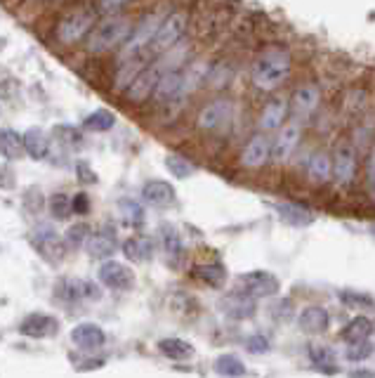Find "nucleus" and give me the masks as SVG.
<instances>
[{"label":"nucleus","mask_w":375,"mask_h":378,"mask_svg":"<svg viewBox=\"0 0 375 378\" xmlns=\"http://www.w3.org/2000/svg\"><path fill=\"white\" fill-rule=\"evenodd\" d=\"M286 116H288V99L283 97L271 99L260 114V128L265 132L278 130V128L283 126V121H286Z\"/></svg>","instance_id":"obj_25"},{"label":"nucleus","mask_w":375,"mask_h":378,"mask_svg":"<svg viewBox=\"0 0 375 378\" xmlns=\"http://www.w3.org/2000/svg\"><path fill=\"white\" fill-rule=\"evenodd\" d=\"M309 362L314 364V369H319L321 374H337V355L328 345L314 343L309 345Z\"/></svg>","instance_id":"obj_28"},{"label":"nucleus","mask_w":375,"mask_h":378,"mask_svg":"<svg viewBox=\"0 0 375 378\" xmlns=\"http://www.w3.org/2000/svg\"><path fill=\"white\" fill-rule=\"evenodd\" d=\"M165 168H168V173H173L175 178H189V175L196 173V166L189 158L182 156V154H168V156H165Z\"/></svg>","instance_id":"obj_37"},{"label":"nucleus","mask_w":375,"mask_h":378,"mask_svg":"<svg viewBox=\"0 0 375 378\" xmlns=\"http://www.w3.org/2000/svg\"><path fill=\"white\" fill-rule=\"evenodd\" d=\"M29 241H31V246L38 251V255H43V258L47 260V263H57V260H62L64 251H66L60 232H57L52 225H47V222H40V225L34 227V232L29 234Z\"/></svg>","instance_id":"obj_8"},{"label":"nucleus","mask_w":375,"mask_h":378,"mask_svg":"<svg viewBox=\"0 0 375 378\" xmlns=\"http://www.w3.org/2000/svg\"><path fill=\"white\" fill-rule=\"evenodd\" d=\"M55 296L62 303H88V300H99L101 289L93 284L90 279H80V276H62L55 284Z\"/></svg>","instance_id":"obj_7"},{"label":"nucleus","mask_w":375,"mask_h":378,"mask_svg":"<svg viewBox=\"0 0 375 378\" xmlns=\"http://www.w3.org/2000/svg\"><path fill=\"white\" fill-rule=\"evenodd\" d=\"M307 175L312 182H328L333 178V161L326 152H316L309 158V166H307Z\"/></svg>","instance_id":"obj_31"},{"label":"nucleus","mask_w":375,"mask_h":378,"mask_svg":"<svg viewBox=\"0 0 375 378\" xmlns=\"http://www.w3.org/2000/svg\"><path fill=\"white\" fill-rule=\"evenodd\" d=\"M160 73H163V67H160L158 62L147 64V67L139 69L137 76L125 85V90H123L125 102H130V104H144L147 102V99L152 97L154 88H156Z\"/></svg>","instance_id":"obj_5"},{"label":"nucleus","mask_w":375,"mask_h":378,"mask_svg":"<svg viewBox=\"0 0 375 378\" xmlns=\"http://www.w3.org/2000/svg\"><path fill=\"white\" fill-rule=\"evenodd\" d=\"M24 152L21 135L14 128H0V156L3 158H19Z\"/></svg>","instance_id":"obj_33"},{"label":"nucleus","mask_w":375,"mask_h":378,"mask_svg":"<svg viewBox=\"0 0 375 378\" xmlns=\"http://www.w3.org/2000/svg\"><path fill=\"white\" fill-rule=\"evenodd\" d=\"M347 359L350 362H366L373 355V343L368 338L354 340V343L347 345Z\"/></svg>","instance_id":"obj_40"},{"label":"nucleus","mask_w":375,"mask_h":378,"mask_svg":"<svg viewBox=\"0 0 375 378\" xmlns=\"http://www.w3.org/2000/svg\"><path fill=\"white\" fill-rule=\"evenodd\" d=\"M76 170H78V182H88V185H95L97 182V175L93 173V168L88 166L85 161H78L76 163Z\"/></svg>","instance_id":"obj_47"},{"label":"nucleus","mask_w":375,"mask_h":378,"mask_svg":"<svg viewBox=\"0 0 375 378\" xmlns=\"http://www.w3.org/2000/svg\"><path fill=\"white\" fill-rule=\"evenodd\" d=\"M160 246H163V253L170 265H178L182 260V255H184V244H182L180 232L175 230L173 225L160 227Z\"/></svg>","instance_id":"obj_27"},{"label":"nucleus","mask_w":375,"mask_h":378,"mask_svg":"<svg viewBox=\"0 0 375 378\" xmlns=\"http://www.w3.org/2000/svg\"><path fill=\"white\" fill-rule=\"evenodd\" d=\"M97 276H99V284L106 286V289H111V291H128V289H132L137 281L135 272H132L125 263L109 260V258L99 265Z\"/></svg>","instance_id":"obj_12"},{"label":"nucleus","mask_w":375,"mask_h":378,"mask_svg":"<svg viewBox=\"0 0 375 378\" xmlns=\"http://www.w3.org/2000/svg\"><path fill=\"white\" fill-rule=\"evenodd\" d=\"M278 289H281V284H278L276 274L267 272V270H253V272H245L239 276V291L253 296L255 300L276 296Z\"/></svg>","instance_id":"obj_10"},{"label":"nucleus","mask_w":375,"mask_h":378,"mask_svg":"<svg viewBox=\"0 0 375 378\" xmlns=\"http://www.w3.org/2000/svg\"><path fill=\"white\" fill-rule=\"evenodd\" d=\"M269 338L262 336V333H255V336H250L248 340H245V350H248L250 355H265L269 353Z\"/></svg>","instance_id":"obj_44"},{"label":"nucleus","mask_w":375,"mask_h":378,"mask_svg":"<svg viewBox=\"0 0 375 378\" xmlns=\"http://www.w3.org/2000/svg\"><path fill=\"white\" fill-rule=\"evenodd\" d=\"M300 135H302V130H300V123H286L281 126V130H278L274 145H271V158H274L276 163H283L291 158V154L295 152L298 142H300Z\"/></svg>","instance_id":"obj_16"},{"label":"nucleus","mask_w":375,"mask_h":378,"mask_svg":"<svg viewBox=\"0 0 375 378\" xmlns=\"http://www.w3.org/2000/svg\"><path fill=\"white\" fill-rule=\"evenodd\" d=\"M186 85H189V76L180 69H168V71L160 73L156 88H154L152 97L156 99L158 104H170L178 102V99L184 95Z\"/></svg>","instance_id":"obj_11"},{"label":"nucleus","mask_w":375,"mask_h":378,"mask_svg":"<svg viewBox=\"0 0 375 378\" xmlns=\"http://www.w3.org/2000/svg\"><path fill=\"white\" fill-rule=\"evenodd\" d=\"M135 29V21L125 14H114V17L101 19L99 24H95L85 40V50L90 55H104L109 50H116L119 45L128 40V36Z\"/></svg>","instance_id":"obj_1"},{"label":"nucleus","mask_w":375,"mask_h":378,"mask_svg":"<svg viewBox=\"0 0 375 378\" xmlns=\"http://www.w3.org/2000/svg\"><path fill=\"white\" fill-rule=\"evenodd\" d=\"M219 310L229 319H250L255 315L257 305L253 296L243 294V291H234V294H227L219 300Z\"/></svg>","instance_id":"obj_17"},{"label":"nucleus","mask_w":375,"mask_h":378,"mask_svg":"<svg viewBox=\"0 0 375 378\" xmlns=\"http://www.w3.org/2000/svg\"><path fill=\"white\" fill-rule=\"evenodd\" d=\"M57 331H60V319L52 315H43V312L26 315L19 324V333L24 338H50Z\"/></svg>","instance_id":"obj_14"},{"label":"nucleus","mask_w":375,"mask_h":378,"mask_svg":"<svg viewBox=\"0 0 375 378\" xmlns=\"http://www.w3.org/2000/svg\"><path fill=\"white\" fill-rule=\"evenodd\" d=\"M47 209H50V215L55 220H69V215H71V199L64 191H57V194H52L47 199Z\"/></svg>","instance_id":"obj_38"},{"label":"nucleus","mask_w":375,"mask_h":378,"mask_svg":"<svg viewBox=\"0 0 375 378\" xmlns=\"http://www.w3.org/2000/svg\"><path fill=\"white\" fill-rule=\"evenodd\" d=\"M184 34H186V12L175 10V12H170L163 17L156 36H154V40L149 47H152L156 55H160V52L170 50V47H175L178 43H182Z\"/></svg>","instance_id":"obj_4"},{"label":"nucleus","mask_w":375,"mask_h":378,"mask_svg":"<svg viewBox=\"0 0 375 378\" xmlns=\"http://www.w3.org/2000/svg\"><path fill=\"white\" fill-rule=\"evenodd\" d=\"M191 276L198 281H203L210 289H219L227 281V268L222 263H210V265H196L191 270Z\"/></svg>","instance_id":"obj_29"},{"label":"nucleus","mask_w":375,"mask_h":378,"mask_svg":"<svg viewBox=\"0 0 375 378\" xmlns=\"http://www.w3.org/2000/svg\"><path fill=\"white\" fill-rule=\"evenodd\" d=\"M71 213H76V215H85V213H90V199L85 191H78L76 196H71Z\"/></svg>","instance_id":"obj_45"},{"label":"nucleus","mask_w":375,"mask_h":378,"mask_svg":"<svg viewBox=\"0 0 375 378\" xmlns=\"http://www.w3.org/2000/svg\"><path fill=\"white\" fill-rule=\"evenodd\" d=\"M276 213H278V217L286 222V225L298 227V230H302V227H309L314 222V213L307 211L304 206H300V204H293V201H283V204H276Z\"/></svg>","instance_id":"obj_23"},{"label":"nucleus","mask_w":375,"mask_h":378,"mask_svg":"<svg viewBox=\"0 0 375 378\" xmlns=\"http://www.w3.org/2000/svg\"><path fill=\"white\" fill-rule=\"evenodd\" d=\"M271 158V142L267 135H253L241 152V166L262 168Z\"/></svg>","instance_id":"obj_18"},{"label":"nucleus","mask_w":375,"mask_h":378,"mask_svg":"<svg viewBox=\"0 0 375 378\" xmlns=\"http://www.w3.org/2000/svg\"><path fill=\"white\" fill-rule=\"evenodd\" d=\"M119 217H121V222L125 227H142L144 225V209H142V204L139 201H135V199H121L119 201Z\"/></svg>","instance_id":"obj_32"},{"label":"nucleus","mask_w":375,"mask_h":378,"mask_svg":"<svg viewBox=\"0 0 375 378\" xmlns=\"http://www.w3.org/2000/svg\"><path fill=\"white\" fill-rule=\"evenodd\" d=\"M337 298H340L347 307H375V298L371 294H361V291L345 289L337 294Z\"/></svg>","instance_id":"obj_39"},{"label":"nucleus","mask_w":375,"mask_h":378,"mask_svg":"<svg viewBox=\"0 0 375 378\" xmlns=\"http://www.w3.org/2000/svg\"><path fill=\"white\" fill-rule=\"evenodd\" d=\"M366 189L371 194V199H375V149L366 161Z\"/></svg>","instance_id":"obj_46"},{"label":"nucleus","mask_w":375,"mask_h":378,"mask_svg":"<svg viewBox=\"0 0 375 378\" xmlns=\"http://www.w3.org/2000/svg\"><path fill=\"white\" fill-rule=\"evenodd\" d=\"M85 253L90 258H97V260H106L111 258L116 251H119V237H116V230L111 225H104L99 230L90 232L88 239L83 244Z\"/></svg>","instance_id":"obj_13"},{"label":"nucleus","mask_w":375,"mask_h":378,"mask_svg":"<svg viewBox=\"0 0 375 378\" xmlns=\"http://www.w3.org/2000/svg\"><path fill=\"white\" fill-rule=\"evenodd\" d=\"M125 3H130V0H99V8L104 10V12H114V10L123 8Z\"/></svg>","instance_id":"obj_48"},{"label":"nucleus","mask_w":375,"mask_h":378,"mask_svg":"<svg viewBox=\"0 0 375 378\" xmlns=\"http://www.w3.org/2000/svg\"><path fill=\"white\" fill-rule=\"evenodd\" d=\"M121 251L125 253V258L130 263H149L156 253V244L152 237H144V234H135V237H128L123 241Z\"/></svg>","instance_id":"obj_20"},{"label":"nucleus","mask_w":375,"mask_h":378,"mask_svg":"<svg viewBox=\"0 0 375 378\" xmlns=\"http://www.w3.org/2000/svg\"><path fill=\"white\" fill-rule=\"evenodd\" d=\"M52 132H55V140H60L62 145H78V142L83 140L76 128H69V126H57Z\"/></svg>","instance_id":"obj_43"},{"label":"nucleus","mask_w":375,"mask_h":378,"mask_svg":"<svg viewBox=\"0 0 375 378\" xmlns=\"http://www.w3.org/2000/svg\"><path fill=\"white\" fill-rule=\"evenodd\" d=\"M291 76V55L283 50H267L253 64V78L255 88L260 90H276L286 78Z\"/></svg>","instance_id":"obj_2"},{"label":"nucleus","mask_w":375,"mask_h":378,"mask_svg":"<svg viewBox=\"0 0 375 378\" xmlns=\"http://www.w3.org/2000/svg\"><path fill=\"white\" fill-rule=\"evenodd\" d=\"M71 343L83 353H97L106 345V333L95 322H83L71 331Z\"/></svg>","instance_id":"obj_15"},{"label":"nucleus","mask_w":375,"mask_h":378,"mask_svg":"<svg viewBox=\"0 0 375 378\" xmlns=\"http://www.w3.org/2000/svg\"><path fill=\"white\" fill-rule=\"evenodd\" d=\"M215 374L217 376H245V364L239 359V355H219L215 359Z\"/></svg>","instance_id":"obj_36"},{"label":"nucleus","mask_w":375,"mask_h":378,"mask_svg":"<svg viewBox=\"0 0 375 378\" xmlns=\"http://www.w3.org/2000/svg\"><path fill=\"white\" fill-rule=\"evenodd\" d=\"M116 123V116H114V111H109V109H97V111H93V114L88 116V119L83 121V128L85 130H90V132H106V130H111Z\"/></svg>","instance_id":"obj_35"},{"label":"nucleus","mask_w":375,"mask_h":378,"mask_svg":"<svg viewBox=\"0 0 375 378\" xmlns=\"http://www.w3.org/2000/svg\"><path fill=\"white\" fill-rule=\"evenodd\" d=\"M21 142H24V152L29 154L34 161H43L50 152V137L43 128H29V130L21 135Z\"/></svg>","instance_id":"obj_24"},{"label":"nucleus","mask_w":375,"mask_h":378,"mask_svg":"<svg viewBox=\"0 0 375 378\" xmlns=\"http://www.w3.org/2000/svg\"><path fill=\"white\" fill-rule=\"evenodd\" d=\"M160 21H163V14L160 12H152V14H144L142 19L135 24V29H132V34L128 36V40L123 43V52H121V60L123 57H130V55H139V52H144V47L152 45L154 36H156Z\"/></svg>","instance_id":"obj_6"},{"label":"nucleus","mask_w":375,"mask_h":378,"mask_svg":"<svg viewBox=\"0 0 375 378\" xmlns=\"http://www.w3.org/2000/svg\"><path fill=\"white\" fill-rule=\"evenodd\" d=\"M356 173V156L352 149H340L333 161V178L337 185H350Z\"/></svg>","instance_id":"obj_26"},{"label":"nucleus","mask_w":375,"mask_h":378,"mask_svg":"<svg viewBox=\"0 0 375 378\" xmlns=\"http://www.w3.org/2000/svg\"><path fill=\"white\" fill-rule=\"evenodd\" d=\"M373 329H375L373 319L359 315V317H354V319H350V324H347V327L342 329V338H345L347 343H354V340H361V338H368V336H371Z\"/></svg>","instance_id":"obj_34"},{"label":"nucleus","mask_w":375,"mask_h":378,"mask_svg":"<svg viewBox=\"0 0 375 378\" xmlns=\"http://www.w3.org/2000/svg\"><path fill=\"white\" fill-rule=\"evenodd\" d=\"M328 324H330V315H328V310L321 305L304 307L298 317V327L302 329L304 333H309V336H319V333H324L326 329H328Z\"/></svg>","instance_id":"obj_21"},{"label":"nucleus","mask_w":375,"mask_h":378,"mask_svg":"<svg viewBox=\"0 0 375 378\" xmlns=\"http://www.w3.org/2000/svg\"><path fill=\"white\" fill-rule=\"evenodd\" d=\"M319 97L321 93L316 85H300L295 93H293L288 111H291L295 119H307V116H312L316 106H319Z\"/></svg>","instance_id":"obj_19"},{"label":"nucleus","mask_w":375,"mask_h":378,"mask_svg":"<svg viewBox=\"0 0 375 378\" xmlns=\"http://www.w3.org/2000/svg\"><path fill=\"white\" fill-rule=\"evenodd\" d=\"M142 199L152 206H170L175 201V187L165 180H149L142 187Z\"/></svg>","instance_id":"obj_22"},{"label":"nucleus","mask_w":375,"mask_h":378,"mask_svg":"<svg viewBox=\"0 0 375 378\" xmlns=\"http://www.w3.org/2000/svg\"><path fill=\"white\" fill-rule=\"evenodd\" d=\"M271 317L276 319V322H291L293 319V300L291 298H283V300H278L271 305Z\"/></svg>","instance_id":"obj_42"},{"label":"nucleus","mask_w":375,"mask_h":378,"mask_svg":"<svg viewBox=\"0 0 375 378\" xmlns=\"http://www.w3.org/2000/svg\"><path fill=\"white\" fill-rule=\"evenodd\" d=\"M95 21H97V12H95L93 8H88V5L69 10V12L57 21L55 38L60 40L62 45H76L78 40H83L85 36L90 34Z\"/></svg>","instance_id":"obj_3"},{"label":"nucleus","mask_w":375,"mask_h":378,"mask_svg":"<svg viewBox=\"0 0 375 378\" xmlns=\"http://www.w3.org/2000/svg\"><path fill=\"white\" fill-rule=\"evenodd\" d=\"M234 104L229 99H213L198 111L196 116V128L203 132H217L232 121Z\"/></svg>","instance_id":"obj_9"},{"label":"nucleus","mask_w":375,"mask_h":378,"mask_svg":"<svg viewBox=\"0 0 375 378\" xmlns=\"http://www.w3.org/2000/svg\"><path fill=\"white\" fill-rule=\"evenodd\" d=\"M90 234V227L85 225V222H76V225H71L66 230V234H64V244H66V248H83L85 239H88Z\"/></svg>","instance_id":"obj_41"},{"label":"nucleus","mask_w":375,"mask_h":378,"mask_svg":"<svg viewBox=\"0 0 375 378\" xmlns=\"http://www.w3.org/2000/svg\"><path fill=\"white\" fill-rule=\"evenodd\" d=\"M158 350L163 353V357L175 359V362H184L194 357V345L184 338H163L158 343Z\"/></svg>","instance_id":"obj_30"},{"label":"nucleus","mask_w":375,"mask_h":378,"mask_svg":"<svg viewBox=\"0 0 375 378\" xmlns=\"http://www.w3.org/2000/svg\"><path fill=\"white\" fill-rule=\"evenodd\" d=\"M350 376L352 378H359V376H361V378H375V371L373 369H354Z\"/></svg>","instance_id":"obj_49"}]
</instances>
